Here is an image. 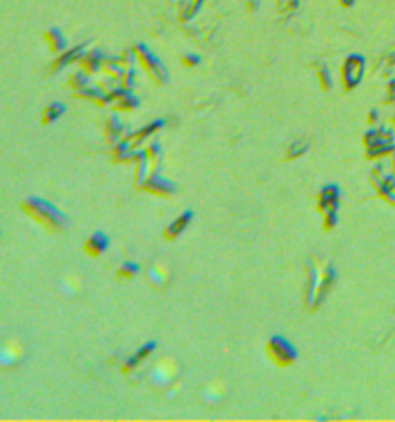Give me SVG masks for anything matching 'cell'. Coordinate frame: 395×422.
Returning a JSON list of instances; mask_svg holds the SVG:
<instances>
[{"label": "cell", "mask_w": 395, "mask_h": 422, "mask_svg": "<svg viewBox=\"0 0 395 422\" xmlns=\"http://www.w3.org/2000/svg\"><path fill=\"white\" fill-rule=\"evenodd\" d=\"M335 269L329 263L310 264V280H309V291H307V303L310 308H318L329 289L332 288L335 281Z\"/></svg>", "instance_id": "cell-1"}, {"label": "cell", "mask_w": 395, "mask_h": 422, "mask_svg": "<svg viewBox=\"0 0 395 422\" xmlns=\"http://www.w3.org/2000/svg\"><path fill=\"white\" fill-rule=\"evenodd\" d=\"M23 208L27 209V212L30 215H33L37 221H41L42 224H45L49 229H54V231H62L65 229L68 220L67 216L63 215L56 206H53L51 203L37 198V197H30L27 201H25Z\"/></svg>", "instance_id": "cell-2"}, {"label": "cell", "mask_w": 395, "mask_h": 422, "mask_svg": "<svg viewBox=\"0 0 395 422\" xmlns=\"http://www.w3.org/2000/svg\"><path fill=\"white\" fill-rule=\"evenodd\" d=\"M364 144L369 158H381L386 157L395 150V133L388 127L372 129L364 135Z\"/></svg>", "instance_id": "cell-3"}, {"label": "cell", "mask_w": 395, "mask_h": 422, "mask_svg": "<svg viewBox=\"0 0 395 422\" xmlns=\"http://www.w3.org/2000/svg\"><path fill=\"white\" fill-rule=\"evenodd\" d=\"M338 208H340V189L337 184H327L323 187L320 194V209L324 215L326 229H332L338 221Z\"/></svg>", "instance_id": "cell-4"}, {"label": "cell", "mask_w": 395, "mask_h": 422, "mask_svg": "<svg viewBox=\"0 0 395 422\" xmlns=\"http://www.w3.org/2000/svg\"><path fill=\"white\" fill-rule=\"evenodd\" d=\"M372 181H374V184L378 190V194L395 206V170H394V164H392L391 170L388 169L386 162H380L378 165H375V169L372 172Z\"/></svg>", "instance_id": "cell-5"}, {"label": "cell", "mask_w": 395, "mask_h": 422, "mask_svg": "<svg viewBox=\"0 0 395 422\" xmlns=\"http://www.w3.org/2000/svg\"><path fill=\"white\" fill-rule=\"evenodd\" d=\"M267 350H269V354L272 359L279 365L294 364L298 357L297 348L287 339L281 336H273L269 340V343H267Z\"/></svg>", "instance_id": "cell-6"}, {"label": "cell", "mask_w": 395, "mask_h": 422, "mask_svg": "<svg viewBox=\"0 0 395 422\" xmlns=\"http://www.w3.org/2000/svg\"><path fill=\"white\" fill-rule=\"evenodd\" d=\"M363 59L361 57H349V60L346 62L345 70H343V79H345V85L348 88H353L356 84L361 81V76H363Z\"/></svg>", "instance_id": "cell-7"}, {"label": "cell", "mask_w": 395, "mask_h": 422, "mask_svg": "<svg viewBox=\"0 0 395 422\" xmlns=\"http://www.w3.org/2000/svg\"><path fill=\"white\" fill-rule=\"evenodd\" d=\"M144 187L151 192V194H156V195H172L173 192L176 190L175 183L167 180V178L161 176L159 173H151L147 180L144 181Z\"/></svg>", "instance_id": "cell-8"}, {"label": "cell", "mask_w": 395, "mask_h": 422, "mask_svg": "<svg viewBox=\"0 0 395 422\" xmlns=\"http://www.w3.org/2000/svg\"><path fill=\"white\" fill-rule=\"evenodd\" d=\"M175 374H176L175 364L172 361H162L161 364L156 365L155 369H153L151 379L153 382L159 383V385H167V383L175 377Z\"/></svg>", "instance_id": "cell-9"}, {"label": "cell", "mask_w": 395, "mask_h": 422, "mask_svg": "<svg viewBox=\"0 0 395 422\" xmlns=\"http://www.w3.org/2000/svg\"><path fill=\"white\" fill-rule=\"evenodd\" d=\"M193 220V212L192 211H187V212H184L181 216H177V218L169 226V229H167V232H165V235H167V238H176V237H179L185 229H187V226L190 224V221Z\"/></svg>", "instance_id": "cell-10"}, {"label": "cell", "mask_w": 395, "mask_h": 422, "mask_svg": "<svg viewBox=\"0 0 395 422\" xmlns=\"http://www.w3.org/2000/svg\"><path fill=\"white\" fill-rule=\"evenodd\" d=\"M156 350V342H148L145 345H142L141 348H139L134 354H132L129 359H127L125 362V369H132L134 367H137L139 364H141L144 359H147V357Z\"/></svg>", "instance_id": "cell-11"}, {"label": "cell", "mask_w": 395, "mask_h": 422, "mask_svg": "<svg viewBox=\"0 0 395 422\" xmlns=\"http://www.w3.org/2000/svg\"><path fill=\"white\" fill-rule=\"evenodd\" d=\"M108 237L104 232H96L90 237V240L87 241V251L91 255H100L102 252H105L108 248Z\"/></svg>", "instance_id": "cell-12"}, {"label": "cell", "mask_w": 395, "mask_h": 422, "mask_svg": "<svg viewBox=\"0 0 395 422\" xmlns=\"http://www.w3.org/2000/svg\"><path fill=\"white\" fill-rule=\"evenodd\" d=\"M22 356V348L16 342H11L8 345H5L2 350V364L3 365H12L16 364Z\"/></svg>", "instance_id": "cell-13"}, {"label": "cell", "mask_w": 395, "mask_h": 422, "mask_svg": "<svg viewBox=\"0 0 395 422\" xmlns=\"http://www.w3.org/2000/svg\"><path fill=\"white\" fill-rule=\"evenodd\" d=\"M167 275L169 274H167V271H165V267L161 266V264H155L148 271V278L155 286H162L165 283V280H167Z\"/></svg>", "instance_id": "cell-14"}, {"label": "cell", "mask_w": 395, "mask_h": 422, "mask_svg": "<svg viewBox=\"0 0 395 422\" xmlns=\"http://www.w3.org/2000/svg\"><path fill=\"white\" fill-rule=\"evenodd\" d=\"M307 150H309V143H307V141L298 139V141H295V143L290 144L287 157L289 158H298V157L304 155V153Z\"/></svg>", "instance_id": "cell-15"}, {"label": "cell", "mask_w": 395, "mask_h": 422, "mask_svg": "<svg viewBox=\"0 0 395 422\" xmlns=\"http://www.w3.org/2000/svg\"><path fill=\"white\" fill-rule=\"evenodd\" d=\"M164 125V121H155L153 124H150V125H147V127H144L142 130H139L136 135H134V144H137V143H141V141H144L145 138H148L151 133H155L159 127H162Z\"/></svg>", "instance_id": "cell-16"}, {"label": "cell", "mask_w": 395, "mask_h": 422, "mask_svg": "<svg viewBox=\"0 0 395 422\" xmlns=\"http://www.w3.org/2000/svg\"><path fill=\"white\" fill-rule=\"evenodd\" d=\"M63 110H65V107H63L62 104H51L48 108H46V111H45V118H44V121L45 122H53V121H56L60 114L63 113Z\"/></svg>", "instance_id": "cell-17"}, {"label": "cell", "mask_w": 395, "mask_h": 422, "mask_svg": "<svg viewBox=\"0 0 395 422\" xmlns=\"http://www.w3.org/2000/svg\"><path fill=\"white\" fill-rule=\"evenodd\" d=\"M139 269H141V267H139V264H136V263H133V262H125V263L121 266L119 275H122V277H133V275H136V274L139 272Z\"/></svg>", "instance_id": "cell-18"}, {"label": "cell", "mask_w": 395, "mask_h": 422, "mask_svg": "<svg viewBox=\"0 0 395 422\" xmlns=\"http://www.w3.org/2000/svg\"><path fill=\"white\" fill-rule=\"evenodd\" d=\"M147 152H148V157H150V158H156L159 153H161V144H159V143H153V144L148 147Z\"/></svg>", "instance_id": "cell-19"}, {"label": "cell", "mask_w": 395, "mask_h": 422, "mask_svg": "<svg viewBox=\"0 0 395 422\" xmlns=\"http://www.w3.org/2000/svg\"><path fill=\"white\" fill-rule=\"evenodd\" d=\"M389 95H391V99L395 101V81L389 85Z\"/></svg>", "instance_id": "cell-20"}, {"label": "cell", "mask_w": 395, "mask_h": 422, "mask_svg": "<svg viewBox=\"0 0 395 422\" xmlns=\"http://www.w3.org/2000/svg\"><path fill=\"white\" fill-rule=\"evenodd\" d=\"M377 119H378V113H377L375 110H372V111H371V114H369V121H371V122H375Z\"/></svg>", "instance_id": "cell-21"}]
</instances>
